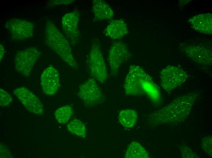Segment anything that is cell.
Segmentation results:
<instances>
[{"instance_id":"6da1fadb","label":"cell","mask_w":212,"mask_h":158,"mask_svg":"<svg viewBox=\"0 0 212 158\" xmlns=\"http://www.w3.org/2000/svg\"><path fill=\"white\" fill-rule=\"evenodd\" d=\"M198 96L197 92H192L178 96L166 106L151 113V123L158 125L184 121L189 116Z\"/></svg>"},{"instance_id":"7a4b0ae2","label":"cell","mask_w":212,"mask_h":158,"mask_svg":"<svg viewBox=\"0 0 212 158\" xmlns=\"http://www.w3.org/2000/svg\"><path fill=\"white\" fill-rule=\"evenodd\" d=\"M124 87L128 95L145 94L155 104H159L161 96L159 88L152 77L140 67L131 66L125 80Z\"/></svg>"},{"instance_id":"3957f363","label":"cell","mask_w":212,"mask_h":158,"mask_svg":"<svg viewBox=\"0 0 212 158\" xmlns=\"http://www.w3.org/2000/svg\"><path fill=\"white\" fill-rule=\"evenodd\" d=\"M44 35L48 46L68 65L77 69L78 65L73 56L69 42L52 21L47 22Z\"/></svg>"},{"instance_id":"277c9868","label":"cell","mask_w":212,"mask_h":158,"mask_svg":"<svg viewBox=\"0 0 212 158\" xmlns=\"http://www.w3.org/2000/svg\"><path fill=\"white\" fill-rule=\"evenodd\" d=\"M88 65L92 78L97 82L104 84L108 74L100 45L96 41L92 43L88 57Z\"/></svg>"},{"instance_id":"5b68a950","label":"cell","mask_w":212,"mask_h":158,"mask_svg":"<svg viewBox=\"0 0 212 158\" xmlns=\"http://www.w3.org/2000/svg\"><path fill=\"white\" fill-rule=\"evenodd\" d=\"M41 54V52L34 47L18 51L14 60L16 71L25 77H29L36 62Z\"/></svg>"},{"instance_id":"8992f818","label":"cell","mask_w":212,"mask_h":158,"mask_svg":"<svg viewBox=\"0 0 212 158\" xmlns=\"http://www.w3.org/2000/svg\"><path fill=\"white\" fill-rule=\"evenodd\" d=\"M189 77L188 74L182 68L168 65L160 72L161 85L166 91L170 92L182 85Z\"/></svg>"},{"instance_id":"52a82bcc","label":"cell","mask_w":212,"mask_h":158,"mask_svg":"<svg viewBox=\"0 0 212 158\" xmlns=\"http://www.w3.org/2000/svg\"><path fill=\"white\" fill-rule=\"evenodd\" d=\"M6 29L12 39L22 40L32 37L34 25L30 21L20 19H12L7 21L5 25Z\"/></svg>"},{"instance_id":"ba28073f","label":"cell","mask_w":212,"mask_h":158,"mask_svg":"<svg viewBox=\"0 0 212 158\" xmlns=\"http://www.w3.org/2000/svg\"><path fill=\"white\" fill-rule=\"evenodd\" d=\"M78 95L86 105L90 106L101 103L104 96L97 81L93 78L88 79L79 86Z\"/></svg>"},{"instance_id":"9c48e42d","label":"cell","mask_w":212,"mask_h":158,"mask_svg":"<svg viewBox=\"0 0 212 158\" xmlns=\"http://www.w3.org/2000/svg\"><path fill=\"white\" fill-rule=\"evenodd\" d=\"M130 57V52L124 43L119 41L114 42L109 50L108 57L111 74L115 76L122 64Z\"/></svg>"},{"instance_id":"30bf717a","label":"cell","mask_w":212,"mask_h":158,"mask_svg":"<svg viewBox=\"0 0 212 158\" xmlns=\"http://www.w3.org/2000/svg\"><path fill=\"white\" fill-rule=\"evenodd\" d=\"M80 13L77 10H74L65 14L62 19V26L63 32L72 45L77 43L80 37L78 28Z\"/></svg>"},{"instance_id":"8fae6325","label":"cell","mask_w":212,"mask_h":158,"mask_svg":"<svg viewBox=\"0 0 212 158\" xmlns=\"http://www.w3.org/2000/svg\"><path fill=\"white\" fill-rule=\"evenodd\" d=\"M13 94L29 112L37 115L44 113L43 105L41 101L33 92L26 87L15 89Z\"/></svg>"},{"instance_id":"7c38bea8","label":"cell","mask_w":212,"mask_h":158,"mask_svg":"<svg viewBox=\"0 0 212 158\" xmlns=\"http://www.w3.org/2000/svg\"><path fill=\"white\" fill-rule=\"evenodd\" d=\"M40 82L45 94L52 95L55 94L60 86L59 74L58 70L52 65L48 66L41 74Z\"/></svg>"},{"instance_id":"4fadbf2b","label":"cell","mask_w":212,"mask_h":158,"mask_svg":"<svg viewBox=\"0 0 212 158\" xmlns=\"http://www.w3.org/2000/svg\"><path fill=\"white\" fill-rule=\"evenodd\" d=\"M183 50L186 54L194 61L206 66L212 64V50L203 46L189 45L184 47Z\"/></svg>"},{"instance_id":"5bb4252c","label":"cell","mask_w":212,"mask_h":158,"mask_svg":"<svg viewBox=\"0 0 212 158\" xmlns=\"http://www.w3.org/2000/svg\"><path fill=\"white\" fill-rule=\"evenodd\" d=\"M191 27L201 33L210 34L212 31V15L206 13L196 15L188 21Z\"/></svg>"},{"instance_id":"9a60e30c","label":"cell","mask_w":212,"mask_h":158,"mask_svg":"<svg viewBox=\"0 0 212 158\" xmlns=\"http://www.w3.org/2000/svg\"><path fill=\"white\" fill-rule=\"evenodd\" d=\"M92 11L95 20L110 19L114 16V12L110 6L103 0H94Z\"/></svg>"},{"instance_id":"2e32d148","label":"cell","mask_w":212,"mask_h":158,"mask_svg":"<svg viewBox=\"0 0 212 158\" xmlns=\"http://www.w3.org/2000/svg\"><path fill=\"white\" fill-rule=\"evenodd\" d=\"M105 34L113 39H120L128 33L126 24L122 20L111 22L105 29Z\"/></svg>"},{"instance_id":"e0dca14e","label":"cell","mask_w":212,"mask_h":158,"mask_svg":"<svg viewBox=\"0 0 212 158\" xmlns=\"http://www.w3.org/2000/svg\"><path fill=\"white\" fill-rule=\"evenodd\" d=\"M137 118L136 112L132 109L123 110L118 115L120 122L122 126L127 128L133 127L137 122Z\"/></svg>"},{"instance_id":"ac0fdd59","label":"cell","mask_w":212,"mask_h":158,"mask_svg":"<svg viewBox=\"0 0 212 158\" xmlns=\"http://www.w3.org/2000/svg\"><path fill=\"white\" fill-rule=\"evenodd\" d=\"M125 158H137L149 157L147 150L139 143L132 142L129 145L125 155Z\"/></svg>"},{"instance_id":"d6986e66","label":"cell","mask_w":212,"mask_h":158,"mask_svg":"<svg viewBox=\"0 0 212 158\" xmlns=\"http://www.w3.org/2000/svg\"><path fill=\"white\" fill-rule=\"evenodd\" d=\"M72 108L70 105H66L57 109L54 113L56 119L60 123H67L73 114Z\"/></svg>"},{"instance_id":"ffe728a7","label":"cell","mask_w":212,"mask_h":158,"mask_svg":"<svg viewBox=\"0 0 212 158\" xmlns=\"http://www.w3.org/2000/svg\"><path fill=\"white\" fill-rule=\"evenodd\" d=\"M67 129L72 133L78 136L85 137L86 129L85 125L80 120L74 119L71 121L67 125Z\"/></svg>"},{"instance_id":"44dd1931","label":"cell","mask_w":212,"mask_h":158,"mask_svg":"<svg viewBox=\"0 0 212 158\" xmlns=\"http://www.w3.org/2000/svg\"><path fill=\"white\" fill-rule=\"evenodd\" d=\"M201 145L204 152L210 156L212 157V136H207L202 139Z\"/></svg>"},{"instance_id":"7402d4cb","label":"cell","mask_w":212,"mask_h":158,"mask_svg":"<svg viewBox=\"0 0 212 158\" xmlns=\"http://www.w3.org/2000/svg\"><path fill=\"white\" fill-rule=\"evenodd\" d=\"M12 101V98L8 92L2 88L0 89V105L2 107L8 106Z\"/></svg>"},{"instance_id":"603a6c76","label":"cell","mask_w":212,"mask_h":158,"mask_svg":"<svg viewBox=\"0 0 212 158\" xmlns=\"http://www.w3.org/2000/svg\"><path fill=\"white\" fill-rule=\"evenodd\" d=\"M179 148L180 151L182 158H199V156L188 146L182 145L179 146Z\"/></svg>"},{"instance_id":"cb8c5ba5","label":"cell","mask_w":212,"mask_h":158,"mask_svg":"<svg viewBox=\"0 0 212 158\" xmlns=\"http://www.w3.org/2000/svg\"><path fill=\"white\" fill-rule=\"evenodd\" d=\"M75 1L72 0H51L48 3V5L50 6H54L60 5H66L73 3Z\"/></svg>"},{"instance_id":"d4e9b609","label":"cell","mask_w":212,"mask_h":158,"mask_svg":"<svg viewBox=\"0 0 212 158\" xmlns=\"http://www.w3.org/2000/svg\"><path fill=\"white\" fill-rule=\"evenodd\" d=\"M5 53V48L2 44H0V62L2 61L3 58Z\"/></svg>"}]
</instances>
